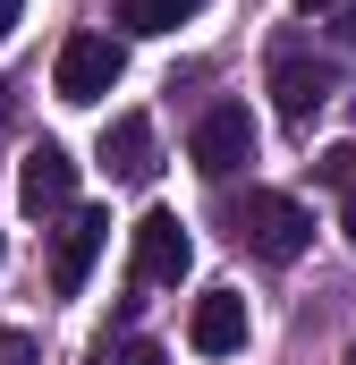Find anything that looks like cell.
I'll list each match as a JSON object with an SVG mask.
<instances>
[{
  "mask_svg": "<svg viewBox=\"0 0 356 365\" xmlns=\"http://www.w3.org/2000/svg\"><path fill=\"white\" fill-rule=\"evenodd\" d=\"M187 272H195L187 221H178V212H145V221H136V280H145V289H178Z\"/></svg>",
  "mask_w": 356,
  "mask_h": 365,
  "instance_id": "277c9868",
  "label": "cell"
},
{
  "mask_svg": "<svg viewBox=\"0 0 356 365\" xmlns=\"http://www.w3.org/2000/svg\"><path fill=\"white\" fill-rule=\"evenodd\" d=\"M77 204V162L60 153V145H34L26 162H17V212L26 221H51V212H68Z\"/></svg>",
  "mask_w": 356,
  "mask_h": 365,
  "instance_id": "8992f818",
  "label": "cell"
},
{
  "mask_svg": "<svg viewBox=\"0 0 356 365\" xmlns=\"http://www.w3.org/2000/svg\"><path fill=\"white\" fill-rule=\"evenodd\" d=\"M0 365H43V357H34V340H26V331H0Z\"/></svg>",
  "mask_w": 356,
  "mask_h": 365,
  "instance_id": "4fadbf2b",
  "label": "cell"
},
{
  "mask_svg": "<svg viewBox=\"0 0 356 365\" xmlns=\"http://www.w3.org/2000/svg\"><path fill=\"white\" fill-rule=\"evenodd\" d=\"M102 247H110V212H68V230H60V247H51V289L77 297Z\"/></svg>",
  "mask_w": 356,
  "mask_h": 365,
  "instance_id": "ba28073f",
  "label": "cell"
},
{
  "mask_svg": "<svg viewBox=\"0 0 356 365\" xmlns=\"http://www.w3.org/2000/svg\"><path fill=\"white\" fill-rule=\"evenodd\" d=\"M238 238H246L263 264H297V255L314 247V212H305L297 195H280V187H246V204H238Z\"/></svg>",
  "mask_w": 356,
  "mask_h": 365,
  "instance_id": "6da1fadb",
  "label": "cell"
},
{
  "mask_svg": "<svg viewBox=\"0 0 356 365\" xmlns=\"http://www.w3.org/2000/svg\"><path fill=\"white\" fill-rule=\"evenodd\" d=\"M195 9H204V0H119V26H127V34H170Z\"/></svg>",
  "mask_w": 356,
  "mask_h": 365,
  "instance_id": "30bf717a",
  "label": "cell"
},
{
  "mask_svg": "<svg viewBox=\"0 0 356 365\" xmlns=\"http://www.w3.org/2000/svg\"><path fill=\"white\" fill-rule=\"evenodd\" d=\"M85 365H162V349L127 331V340H93V357H85Z\"/></svg>",
  "mask_w": 356,
  "mask_h": 365,
  "instance_id": "8fae6325",
  "label": "cell"
},
{
  "mask_svg": "<svg viewBox=\"0 0 356 365\" xmlns=\"http://www.w3.org/2000/svg\"><path fill=\"white\" fill-rule=\"evenodd\" d=\"M0 119H9V86H0Z\"/></svg>",
  "mask_w": 356,
  "mask_h": 365,
  "instance_id": "e0dca14e",
  "label": "cell"
},
{
  "mask_svg": "<svg viewBox=\"0 0 356 365\" xmlns=\"http://www.w3.org/2000/svg\"><path fill=\"white\" fill-rule=\"evenodd\" d=\"M348 43H356V17H348Z\"/></svg>",
  "mask_w": 356,
  "mask_h": 365,
  "instance_id": "ac0fdd59",
  "label": "cell"
},
{
  "mask_svg": "<svg viewBox=\"0 0 356 365\" xmlns=\"http://www.w3.org/2000/svg\"><path fill=\"white\" fill-rule=\"evenodd\" d=\"M187 153H195L204 179H238V170L255 162V119H246V102H212V110L195 119Z\"/></svg>",
  "mask_w": 356,
  "mask_h": 365,
  "instance_id": "7a4b0ae2",
  "label": "cell"
},
{
  "mask_svg": "<svg viewBox=\"0 0 356 365\" xmlns=\"http://www.w3.org/2000/svg\"><path fill=\"white\" fill-rule=\"evenodd\" d=\"M271 102H280V119L305 136V128L323 119V102H331V68H323L314 51H271Z\"/></svg>",
  "mask_w": 356,
  "mask_h": 365,
  "instance_id": "5b68a950",
  "label": "cell"
},
{
  "mask_svg": "<svg viewBox=\"0 0 356 365\" xmlns=\"http://www.w3.org/2000/svg\"><path fill=\"white\" fill-rule=\"evenodd\" d=\"M314 179L348 195V187H356V145H331V153H314Z\"/></svg>",
  "mask_w": 356,
  "mask_h": 365,
  "instance_id": "7c38bea8",
  "label": "cell"
},
{
  "mask_svg": "<svg viewBox=\"0 0 356 365\" xmlns=\"http://www.w3.org/2000/svg\"><path fill=\"white\" fill-rule=\"evenodd\" d=\"M187 340H195V357H238L246 349V297L238 289H204L195 314H187Z\"/></svg>",
  "mask_w": 356,
  "mask_h": 365,
  "instance_id": "52a82bcc",
  "label": "cell"
},
{
  "mask_svg": "<svg viewBox=\"0 0 356 365\" xmlns=\"http://www.w3.org/2000/svg\"><path fill=\"white\" fill-rule=\"evenodd\" d=\"M17 17H26V0H0V43L17 34Z\"/></svg>",
  "mask_w": 356,
  "mask_h": 365,
  "instance_id": "5bb4252c",
  "label": "cell"
},
{
  "mask_svg": "<svg viewBox=\"0 0 356 365\" xmlns=\"http://www.w3.org/2000/svg\"><path fill=\"white\" fill-rule=\"evenodd\" d=\"M340 230H348V247H356V187H348V204H340Z\"/></svg>",
  "mask_w": 356,
  "mask_h": 365,
  "instance_id": "9a60e30c",
  "label": "cell"
},
{
  "mask_svg": "<svg viewBox=\"0 0 356 365\" xmlns=\"http://www.w3.org/2000/svg\"><path fill=\"white\" fill-rule=\"evenodd\" d=\"M119 68H127L119 34H68V43H60V68H51V86H60V102H102V93L119 86Z\"/></svg>",
  "mask_w": 356,
  "mask_h": 365,
  "instance_id": "3957f363",
  "label": "cell"
},
{
  "mask_svg": "<svg viewBox=\"0 0 356 365\" xmlns=\"http://www.w3.org/2000/svg\"><path fill=\"white\" fill-rule=\"evenodd\" d=\"M348 365H356V357H348Z\"/></svg>",
  "mask_w": 356,
  "mask_h": 365,
  "instance_id": "d6986e66",
  "label": "cell"
},
{
  "mask_svg": "<svg viewBox=\"0 0 356 365\" xmlns=\"http://www.w3.org/2000/svg\"><path fill=\"white\" fill-rule=\"evenodd\" d=\"M297 9H305V17H314V9H331V0H297Z\"/></svg>",
  "mask_w": 356,
  "mask_h": 365,
  "instance_id": "2e32d148",
  "label": "cell"
},
{
  "mask_svg": "<svg viewBox=\"0 0 356 365\" xmlns=\"http://www.w3.org/2000/svg\"><path fill=\"white\" fill-rule=\"evenodd\" d=\"M102 162H110L119 187H145V179H153V119H145V110L110 119V128H102Z\"/></svg>",
  "mask_w": 356,
  "mask_h": 365,
  "instance_id": "9c48e42d",
  "label": "cell"
}]
</instances>
